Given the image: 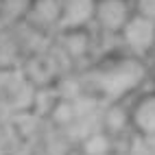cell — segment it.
<instances>
[{
  "instance_id": "1",
  "label": "cell",
  "mask_w": 155,
  "mask_h": 155,
  "mask_svg": "<svg viewBox=\"0 0 155 155\" xmlns=\"http://www.w3.org/2000/svg\"><path fill=\"white\" fill-rule=\"evenodd\" d=\"M144 70L140 57H116L103 64L94 70V85L105 98L118 101L131 90H136L144 81Z\"/></svg>"
},
{
  "instance_id": "2",
  "label": "cell",
  "mask_w": 155,
  "mask_h": 155,
  "mask_svg": "<svg viewBox=\"0 0 155 155\" xmlns=\"http://www.w3.org/2000/svg\"><path fill=\"white\" fill-rule=\"evenodd\" d=\"M118 35L131 55L144 57L151 50H155V20L133 11V15L127 20V24L122 26Z\"/></svg>"
},
{
  "instance_id": "3",
  "label": "cell",
  "mask_w": 155,
  "mask_h": 155,
  "mask_svg": "<svg viewBox=\"0 0 155 155\" xmlns=\"http://www.w3.org/2000/svg\"><path fill=\"white\" fill-rule=\"evenodd\" d=\"M133 15V0H96L94 24L109 35H118Z\"/></svg>"
},
{
  "instance_id": "4",
  "label": "cell",
  "mask_w": 155,
  "mask_h": 155,
  "mask_svg": "<svg viewBox=\"0 0 155 155\" xmlns=\"http://www.w3.org/2000/svg\"><path fill=\"white\" fill-rule=\"evenodd\" d=\"M96 0H61L59 31H77L94 24Z\"/></svg>"
},
{
  "instance_id": "5",
  "label": "cell",
  "mask_w": 155,
  "mask_h": 155,
  "mask_svg": "<svg viewBox=\"0 0 155 155\" xmlns=\"http://www.w3.org/2000/svg\"><path fill=\"white\" fill-rule=\"evenodd\" d=\"M129 122L140 136L155 138V92L138 96L129 107Z\"/></svg>"
},
{
  "instance_id": "6",
  "label": "cell",
  "mask_w": 155,
  "mask_h": 155,
  "mask_svg": "<svg viewBox=\"0 0 155 155\" xmlns=\"http://www.w3.org/2000/svg\"><path fill=\"white\" fill-rule=\"evenodd\" d=\"M61 20V0H33L26 22L35 28H59Z\"/></svg>"
},
{
  "instance_id": "7",
  "label": "cell",
  "mask_w": 155,
  "mask_h": 155,
  "mask_svg": "<svg viewBox=\"0 0 155 155\" xmlns=\"http://www.w3.org/2000/svg\"><path fill=\"white\" fill-rule=\"evenodd\" d=\"M127 127H131L129 107H125L118 101H111V105L105 109V114H103V129H105L109 136H116V133L125 131Z\"/></svg>"
},
{
  "instance_id": "8",
  "label": "cell",
  "mask_w": 155,
  "mask_h": 155,
  "mask_svg": "<svg viewBox=\"0 0 155 155\" xmlns=\"http://www.w3.org/2000/svg\"><path fill=\"white\" fill-rule=\"evenodd\" d=\"M33 0H0V18L5 24L26 22Z\"/></svg>"
},
{
  "instance_id": "9",
  "label": "cell",
  "mask_w": 155,
  "mask_h": 155,
  "mask_svg": "<svg viewBox=\"0 0 155 155\" xmlns=\"http://www.w3.org/2000/svg\"><path fill=\"white\" fill-rule=\"evenodd\" d=\"M64 33V46L72 57H83L90 50V33L87 28H77V31H61Z\"/></svg>"
},
{
  "instance_id": "10",
  "label": "cell",
  "mask_w": 155,
  "mask_h": 155,
  "mask_svg": "<svg viewBox=\"0 0 155 155\" xmlns=\"http://www.w3.org/2000/svg\"><path fill=\"white\" fill-rule=\"evenodd\" d=\"M111 138L105 129L92 131L90 136L83 140V153L85 155H109L111 151Z\"/></svg>"
},
{
  "instance_id": "11",
  "label": "cell",
  "mask_w": 155,
  "mask_h": 155,
  "mask_svg": "<svg viewBox=\"0 0 155 155\" xmlns=\"http://www.w3.org/2000/svg\"><path fill=\"white\" fill-rule=\"evenodd\" d=\"M133 11L155 20V0H133Z\"/></svg>"
},
{
  "instance_id": "12",
  "label": "cell",
  "mask_w": 155,
  "mask_h": 155,
  "mask_svg": "<svg viewBox=\"0 0 155 155\" xmlns=\"http://www.w3.org/2000/svg\"><path fill=\"white\" fill-rule=\"evenodd\" d=\"M2 24H5V22H2V18H0V26H2Z\"/></svg>"
}]
</instances>
